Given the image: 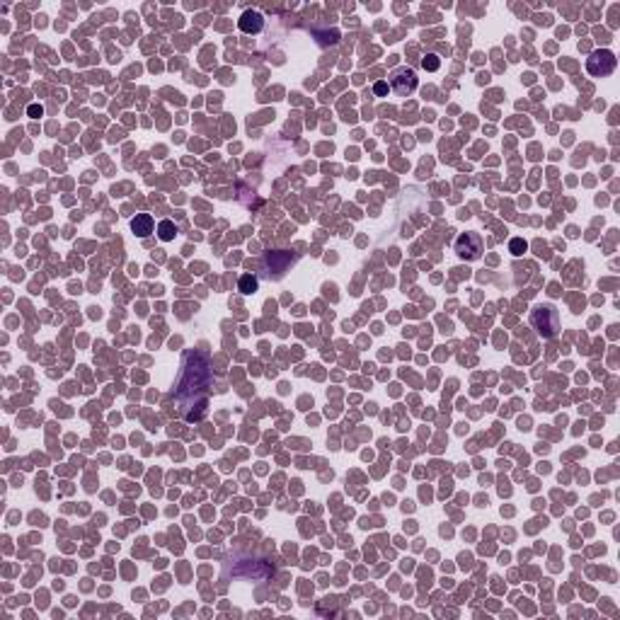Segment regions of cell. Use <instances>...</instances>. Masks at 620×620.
Instances as JSON below:
<instances>
[{"label":"cell","mask_w":620,"mask_h":620,"mask_svg":"<svg viewBox=\"0 0 620 620\" xmlns=\"http://www.w3.org/2000/svg\"><path fill=\"white\" fill-rule=\"evenodd\" d=\"M455 252L463 259H477L482 255V240L477 233H463L455 240Z\"/></svg>","instance_id":"cell-1"},{"label":"cell","mask_w":620,"mask_h":620,"mask_svg":"<svg viewBox=\"0 0 620 620\" xmlns=\"http://www.w3.org/2000/svg\"><path fill=\"white\" fill-rule=\"evenodd\" d=\"M422 65H424L426 71H436L439 68V58L436 56H426V58H422Z\"/></svg>","instance_id":"cell-9"},{"label":"cell","mask_w":620,"mask_h":620,"mask_svg":"<svg viewBox=\"0 0 620 620\" xmlns=\"http://www.w3.org/2000/svg\"><path fill=\"white\" fill-rule=\"evenodd\" d=\"M131 231L139 238H148L153 233V216L150 213H136V218L131 221Z\"/></svg>","instance_id":"cell-5"},{"label":"cell","mask_w":620,"mask_h":620,"mask_svg":"<svg viewBox=\"0 0 620 620\" xmlns=\"http://www.w3.org/2000/svg\"><path fill=\"white\" fill-rule=\"evenodd\" d=\"M373 93H376V95H385V93H388V83H376Z\"/></svg>","instance_id":"cell-10"},{"label":"cell","mask_w":620,"mask_h":620,"mask_svg":"<svg viewBox=\"0 0 620 620\" xmlns=\"http://www.w3.org/2000/svg\"><path fill=\"white\" fill-rule=\"evenodd\" d=\"M586 68H589V73L591 75H608L613 73V68H615V56H613V51H596V54H591V58H589V63H586Z\"/></svg>","instance_id":"cell-2"},{"label":"cell","mask_w":620,"mask_h":620,"mask_svg":"<svg viewBox=\"0 0 620 620\" xmlns=\"http://www.w3.org/2000/svg\"><path fill=\"white\" fill-rule=\"evenodd\" d=\"M29 114H32V117H41V107H39V104H32V107H29Z\"/></svg>","instance_id":"cell-11"},{"label":"cell","mask_w":620,"mask_h":620,"mask_svg":"<svg viewBox=\"0 0 620 620\" xmlns=\"http://www.w3.org/2000/svg\"><path fill=\"white\" fill-rule=\"evenodd\" d=\"M238 27H240L242 34H259L262 27H264V17H262V12H257V10H247V12L240 15Z\"/></svg>","instance_id":"cell-3"},{"label":"cell","mask_w":620,"mask_h":620,"mask_svg":"<svg viewBox=\"0 0 620 620\" xmlns=\"http://www.w3.org/2000/svg\"><path fill=\"white\" fill-rule=\"evenodd\" d=\"M240 291L242 293H255L257 291V279L252 277V274H245L240 279Z\"/></svg>","instance_id":"cell-7"},{"label":"cell","mask_w":620,"mask_h":620,"mask_svg":"<svg viewBox=\"0 0 620 620\" xmlns=\"http://www.w3.org/2000/svg\"><path fill=\"white\" fill-rule=\"evenodd\" d=\"M417 87V75L412 71H400V73L393 75V90L400 95V97H407V95L415 93Z\"/></svg>","instance_id":"cell-4"},{"label":"cell","mask_w":620,"mask_h":620,"mask_svg":"<svg viewBox=\"0 0 620 620\" xmlns=\"http://www.w3.org/2000/svg\"><path fill=\"white\" fill-rule=\"evenodd\" d=\"M175 233H177V228H175V223L172 221H160V225H157V235H160V240L163 242L175 240Z\"/></svg>","instance_id":"cell-6"},{"label":"cell","mask_w":620,"mask_h":620,"mask_svg":"<svg viewBox=\"0 0 620 620\" xmlns=\"http://www.w3.org/2000/svg\"><path fill=\"white\" fill-rule=\"evenodd\" d=\"M509 250H511V255H523V250H526V242L521 240V238H514V240L509 242Z\"/></svg>","instance_id":"cell-8"}]
</instances>
